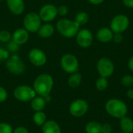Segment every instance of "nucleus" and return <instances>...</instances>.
Returning a JSON list of instances; mask_svg holds the SVG:
<instances>
[{
	"mask_svg": "<svg viewBox=\"0 0 133 133\" xmlns=\"http://www.w3.org/2000/svg\"><path fill=\"white\" fill-rule=\"evenodd\" d=\"M76 41L82 48H88L91 45L93 41V35L87 29H82L78 31L76 34Z\"/></svg>",
	"mask_w": 133,
	"mask_h": 133,
	"instance_id": "obj_11",
	"label": "nucleus"
},
{
	"mask_svg": "<svg viewBox=\"0 0 133 133\" xmlns=\"http://www.w3.org/2000/svg\"><path fill=\"white\" fill-rule=\"evenodd\" d=\"M112 132V128L111 125L106 123L102 125V133H111Z\"/></svg>",
	"mask_w": 133,
	"mask_h": 133,
	"instance_id": "obj_33",
	"label": "nucleus"
},
{
	"mask_svg": "<svg viewBox=\"0 0 133 133\" xmlns=\"http://www.w3.org/2000/svg\"><path fill=\"white\" fill-rule=\"evenodd\" d=\"M121 129L125 133H132L133 132V120L129 117H123L120 122Z\"/></svg>",
	"mask_w": 133,
	"mask_h": 133,
	"instance_id": "obj_18",
	"label": "nucleus"
},
{
	"mask_svg": "<svg viewBox=\"0 0 133 133\" xmlns=\"http://www.w3.org/2000/svg\"><path fill=\"white\" fill-rule=\"evenodd\" d=\"M61 66L66 72L74 73L79 69V62L73 55L67 54L62 58Z\"/></svg>",
	"mask_w": 133,
	"mask_h": 133,
	"instance_id": "obj_6",
	"label": "nucleus"
},
{
	"mask_svg": "<svg viewBox=\"0 0 133 133\" xmlns=\"http://www.w3.org/2000/svg\"><path fill=\"white\" fill-rule=\"evenodd\" d=\"M57 30L62 36L71 38L77 34L79 30V25L75 21L63 19L57 23Z\"/></svg>",
	"mask_w": 133,
	"mask_h": 133,
	"instance_id": "obj_3",
	"label": "nucleus"
},
{
	"mask_svg": "<svg viewBox=\"0 0 133 133\" xmlns=\"http://www.w3.org/2000/svg\"><path fill=\"white\" fill-rule=\"evenodd\" d=\"M113 40L116 42V43H120L122 41L123 37L122 35V33H115L114 36H113Z\"/></svg>",
	"mask_w": 133,
	"mask_h": 133,
	"instance_id": "obj_34",
	"label": "nucleus"
},
{
	"mask_svg": "<svg viewBox=\"0 0 133 133\" xmlns=\"http://www.w3.org/2000/svg\"><path fill=\"white\" fill-rule=\"evenodd\" d=\"M128 65H129V68L130 69V70L133 72V56H132V57L130 58Z\"/></svg>",
	"mask_w": 133,
	"mask_h": 133,
	"instance_id": "obj_37",
	"label": "nucleus"
},
{
	"mask_svg": "<svg viewBox=\"0 0 133 133\" xmlns=\"http://www.w3.org/2000/svg\"><path fill=\"white\" fill-rule=\"evenodd\" d=\"M88 104L86 101L78 99L74 101L69 107V112L74 117H82L88 111Z\"/></svg>",
	"mask_w": 133,
	"mask_h": 133,
	"instance_id": "obj_10",
	"label": "nucleus"
},
{
	"mask_svg": "<svg viewBox=\"0 0 133 133\" xmlns=\"http://www.w3.org/2000/svg\"><path fill=\"white\" fill-rule=\"evenodd\" d=\"M53 87V79L48 74L40 75L34 81V90L41 97L49 96Z\"/></svg>",
	"mask_w": 133,
	"mask_h": 133,
	"instance_id": "obj_1",
	"label": "nucleus"
},
{
	"mask_svg": "<svg viewBox=\"0 0 133 133\" xmlns=\"http://www.w3.org/2000/svg\"><path fill=\"white\" fill-rule=\"evenodd\" d=\"M121 82L124 87H132L133 85V76L130 75H125L122 77Z\"/></svg>",
	"mask_w": 133,
	"mask_h": 133,
	"instance_id": "obj_26",
	"label": "nucleus"
},
{
	"mask_svg": "<svg viewBox=\"0 0 133 133\" xmlns=\"http://www.w3.org/2000/svg\"><path fill=\"white\" fill-rule=\"evenodd\" d=\"M12 133H29V132H28V131H27V129H26V128L20 126V127H17V128L13 131V132Z\"/></svg>",
	"mask_w": 133,
	"mask_h": 133,
	"instance_id": "obj_35",
	"label": "nucleus"
},
{
	"mask_svg": "<svg viewBox=\"0 0 133 133\" xmlns=\"http://www.w3.org/2000/svg\"><path fill=\"white\" fill-rule=\"evenodd\" d=\"M106 111L109 115L116 118H122L126 116L128 107L126 104L118 99H110L105 104Z\"/></svg>",
	"mask_w": 133,
	"mask_h": 133,
	"instance_id": "obj_2",
	"label": "nucleus"
},
{
	"mask_svg": "<svg viewBox=\"0 0 133 133\" xmlns=\"http://www.w3.org/2000/svg\"><path fill=\"white\" fill-rule=\"evenodd\" d=\"M58 14L57 8L51 4L44 5L40 10V18L44 21H51L53 20Z\"/></svg>",
	"mask_w": 133,
	"mask_h": 133,
	"instance_id": "obj_12",
	"label": "nucleus"
},
{
	"mask_svg": "<svg viewBox=\"0 0 133 133\" xmlns=\"http://www.w3.org/2000/svg\"><path fill=\"white\" fill-rule=\"evenodd\" d=\"M11 38V34L9 31L2 30L0 32V41L2 42H8Z\"/></svg>",
	"mask_w": 133,
	"mask_h": 133,
	"instance_id": "obj_28",
	"label": "nucleus"
},
{
	"mask_svg": "<svg viewBox=\"0 0 133 133\" xmlns=\"http://www.w3.org/2000/svg\"><path fill=\"white\" fill-rule=\"evenodd\" d=\"M122 133H125V132H122Z\"/></svg>",
	"mask_w": 133,
	"mask_h": 133,
	"instance_id": "obj_41",
	"label": "nucleus"
},
{
	"mask_svg": "<svg viewBox=\"0 0 133 133\" xmlns=\"http://www.w3.org/2000/svg\"><path fill=\"white\" fill-rule=\"evenodd\" d=\"M6 68L11 73L19 75L24 72L25 65L19 56L13 55L7 61Z\"/></svg>",
	"mask_w": 133,
	"mask_h": 133,
	"instance_id": "obj_9",
	"label": "nucleus"
},
{
	"mask_svg": "<svg viewBox=\"0 0 133 133\" xmlns=\"http://www.w3.org/2000/svg\"><path fill=\"white\" fill-rule=\"evenodd\" d=\"M0 1H2V0H0Z\"/></svg>",
	"mask_w": 133,
	"mask_h": 133,
	"instance_id": "obj_40",
	"label": "nucleus"
},
{
	"mask_svg": "<svg viewBox=\"0 0 133 133\" xmlns=\"http://www.w3.org/2000/svg\"><path fill=\"white\" fill-rule=\"evenodd\" d=\"M58 10V13L61 16H65L68 13V8L65 5H61L58 7V9H57Z\"/></svg>",
	"mask_w": 133,
	"mask_h": 133,
	"instance_id": "obj_32",
	"label": "nucleus"
},
{
	"mask_svg": "<svg viewBox=\"0 0 133 133\" xmlns=\"http://www.w3.org/2000/svg\"><path fill=\"white\" fill-rule=\"evenodd\" d=\"M97 69L101 76L107 78L113 74L115 66L111 59L108 58H102L98 61Z\"/></svg>",
	"mask_w": 133,
	"mask_h": 133,
	"instance_id": "obj_8",
	"label": "nucleus"
},
{
	"mask_svg": "<svg viewBox=\"0 0 133 133\" xmlns=\"http://www.w3.org/2000/svg\"><path fill=\"white\" fill-rule=\"evenodd\" d=\"M129 26V19L125 15H117L111 22V30L115 33H122Z\"/></svg>",
	"mask_w": 133,
	"mask_h": 133,
	"instance_id": "obj_5",
	"label": "nucleus"
},
{
	"mask_svg": "<svg viewBox=\"0 0 133 133\" xmlns=\"http://www.w3.org/2000/svg\"><path fill=\"white\" fill-rule=\"evenodd\" d=\"M29 38V34L25 29L16 30L12 35V41L18 45H21L27 41Z\"/></svg>",
	"mask_w": 133,
	"mask_h": 133,
	"instance_id": "obj_14",
	"label": "nucleus"
},
{
	"mask_svg": "<svg viewBox=\"0 0 133 133\" xmlns=\"http://www.w3.org/2000/svg\"><path fill=\"white\" fill-rule=\"evenodd\" d=\"M108 87V81L107 78L101 76L96 82V87L99 91L105 90Z\"/></svg>",
	"mask_w": 133,
	"mask_h": 133,
	"instance_id": "obj_25",
	"label": "nucleus"
},
{
	"mask_svg": "<svg viewBox=\"0 0 133 133\" xmlns=\"http://www.w3.org/2000/svg\"><path fill=\"white\" fill-rule=\"evenodd\" d=\"M7 96L8 94H7L6 90L3 87H0V102L5 101L7 98Z\"/></svg>",
	"mask_w": 133,
	"mask_h": 133,
	"instance_id": "obj_31",
	"label": "nucleus"
},
{
	"mask_svg": "<svg viewBox=\"0 0 133 133\" xmlns=\"http://www.w3.org/2000/svg\"><path fill=\"white\" fill-rule=\"evenodd\" d=\"M127 96H128L129 98L133 99V89H130V90H128V92H127Z\"/></svg>",
	"mask_w": 133,
	"mask_h": 133,
	"instance_id": "obj_39",
	"label": "nucleus"
},
{
	"mask_svg": "<svg viewBox=\"0 0 133 133\" xmlns=\"http://www.w3.org/2000/svg\"><path fill=\"white\" fill-rule=\"evenodd\" d=\"M8 48H9V50L10 51H12V52H16V51H17L18 49H19V45L16 44V43H14L13 41H11V42H9V44H8Z\"/></svg>",
	"mask_w": 133,
	"mask_h": 133,
	"instance_id": "obj_30",
	"label": "nucleus"
},
{
	"mask_svg": "<svg viewBox=\"0 0 133 133\" xmlns=\"http://www.w3.org/2000/svg\"><path fill=\"white\" fill-rule=\"evenodd\" d=\"M81 80H82V76H81V74H79L78 72H74V73H72L69 76V80H68V83H69V85L71 87L76 88V87H79L80 85Z\"/></svg>",
	"mask_w": 133,
	"mask_h": 133,
	"instance_id": "obj_22",
	"label": "nucleus"
},
{
	"mask_svg": "<svg viewBox=\"0 0 133 133\" xmlns=\"http://www.w3.org/2000/svg\"><path fill=\"white\" fill-rule=\"evenodd\" d=\"M104 0H89V2L94 5H98V4H101L104 2Z\"/></svg>",
	"mask_w": 133,
	"mask_h": 133,
	"instance_id": "obj_38",
	"label": "nucleus"
},
{
	"mask_svg": "<svg viewBox=\"0 0 133 133\" xmlns=\"http://www.w3.org/2000/svg\"><path fill=\"white\" fill-rule=\"evenodd\" d=\"M123 3L128 8H133V0H123Z\"/></svg>",
	"mask_w": 133,
	"mask_h": 133,
	"instance_id": "obj_36",
	"label": "nucleus"
},
{
	"mask_svg": "<svg viewBox=\"0 0 133 133\" xmlns=\"http://www.w3.org/2000/svg\"><path fill=\"white\" fill-rule=\"evenodd\" d=\"M46 100L43 97H35L31 101V107L35 111H42L46 105Z\"/></svg>",
	"mask_w": 133,
	"mask_h": 133,
	"instance_id": "obj_19",
	"label": "nucleus"
},
{
	"mask_svg": "<svg viewBox=\"0 0 133 133\" xmlns=\"http://www.w3.org/2000/svg\"><path fill=\"white\" fill-rule=\"evenodd\" d=\"M41 18L39 15L35 12L28 13L23 20V25L26 30L32 33L38 31L39 28L41 27Z\"/></svg>",
	"mask_w": 133,
	"mask_h": 133,
	"instance_id": "obj_7",
	"label": "nucleus"
},
{
	"mask_svg": "<svg viewBox=\"0 0 133 133\" xmlns=\"http://www.w3.org/2000/svg\"><path fill=\"white\" fill-rule=\"evenodd\" d=\"M0 133H12V127L7 123H0Z\"/></svg>",
	"mask_w": 133,
	"mask_h": 133,
	"instance_id": "obj_27",
	"label": "nucleus"
},
{
	"mask_svg": "<svg viewBox=\"0 0 133 133\" xmlns=\"http://www.w3.org/2000/svg\"><path fill=\"white\" fill-rule=\"evenodd\" d=\"M14 96L17 100L20 101L26 102L33 100L35 97L36 92L31 87L23 85V86H19L15 89Z\"/></svg>",
	"mask_w": 133,
	"mask_h": 133,
	"instance_id": "obj_4",
	"label": "nucleus"
},
{
	"mask_svg": "<svg viewBox=\"0 0 133 133\" xmlns=\"http://www.w3.org/2000/svg\"><path fill=\"white\" fill-rule=\"evenodd\" d=\"M113 31L109 28H101L97 33V38L103 43L109 42L113 39Z\"/></svg>",
	"mask_w": 133,
	"mask_h": 133,
	"instance_id": "obj_16",
	"label": "nucleus"
},
{
	"mask_svg": "<svg viewBox=\"0 0 133 133\" xmlns=\"http://www.w3.org/2000/svg\"><path fill=\"white\" fill-rule=\"evenodd\" d=\"M88 19H89V16L87 13L85 12H80L76 16L75 22L80 26V25L86 24L88 22Z\"/></svg>",
	"mask_w": 133,
	"mask_h": 133,
	"instance_id": "obj_24",
	"label": "nucleus"
},
{
	"mask_svg": "<svg viewBox=\"0 0 133 133\" xmlns=\"http://www.w3.org/2000/svg\"><path fill=\"white\" fill-rule=\"evenodd\" d=\"M9 57V52L3 48H0V62L5 60Z\"/></svg>",
	"mask_w": 133,
	"mask_h": 133,
	"instance_id": "obj_29",
	"label": "nucleus"
},
{
	"mask_svg": "<svg viewBox=\"0 0 133 133\" xmlns=\"http://www.w3.org/2000/svg\"><path fill=\"white\" fill-rule=\"evenodd\" d=\"M30 62L36 66H41L46 62V55L40 49H33L29 53Z\"/></svg>",
	"mask_w": 133,
	"mask_h": 133,
	"instance_id": "obj_13",
	"label": "nucleus"
},
{
	"mask_svg": "<svg viewBox=\"0 0 133 133\" xmlns=\"http://www.w3.org/2000/svg\"><path fill=\"white\" fill-rule=\"evenodd\" d=\"M9 10L16 15L21 14L24 10V2L23 0H7Z\"/></svg>",
	"mask_w": 133,
	"mask_h": 133,
	"instance_id": "obj_15",
	"label": "nucleus"
},
{
	"mask_svg": "<svg viewBox=\"0 0 133 133\" xmlns=\"http://www.w3.org/2000/svg\"><path fill=\"white\" fill-rule=\"evenodd\" d=\"M34 122L37 125H43L46 122V115L42 111H36L34 115Z\"/></svg>",
	"mask_w": 133,
	"mask_h": 133,
	"instance_id": "obj_23",
	"label": "nucleus"
},
{
	"mask_svg": "<svg viewBox=\"0 0 133 133\" xmlns=\"http://www.w3.org/2000/svg\"><path fill=\"white\" fill-rule=\"evenodd\" d=\"M43 133H62L60 126L55 121H48L45 122L42 125Z\"/></svg>",
	"mask_w": 133,
	"mask_h": 133,
	"instance_id": "obj_17",
	"label": "nucleus"
},
{
	"mask_svg": "<svg viewBox=\"0 0 133 133\" xmlns=\"http://www.w3.org/2000/svg\"><path fill=\"white\" fill-rule=\"evenodd\" d=\"M87 133H102V125L97 122H90L85 128Z\"/></svg>",
	"mask_w": 133,
	"mask_h": 133,
	"instance_id": "obj_21",
	"label": "nucleus"
},
{
	"mask_svg": "<svg viewBox=\"0 0 133 133\" xmlns=\"http://www.w3.org/2000/svg\"><path fill=\"white\" fill-rule=\"evenodd\" d=\"M54 33V27L51 24H44L41 26L38 30V35L41 37L47 38L52 35Z\"/></svg>",
	"mask_w": 133,
	"mask_h": 133,
	"instance_id": "obj_20",
	"label": "nucleus"
}]
</instances>
